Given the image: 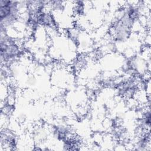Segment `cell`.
Returning <instances> with one entry per match:
<instances>
[{"label":"cell","mask_w":151,"mask_h":151,"mask_svg":"<svg viewBox=\"0 0 151 151\" xmlns=\"http://www.w3.org/2000/svg\"><path fill=\"white\" fill-rule=\"evenodd\" d=\"M24 10L26 11V1L0 0L1 31H6L14 25Z\"/></svg>","instance_id":"1"},{"label":"cell","mask_w":151,"mask_h":151,"mask_svg":"<svg viewBox=\"0 0 151 151\" xmlns=\"http://www.w3.org/2000/svg\"><path fill=\"white\" fill-rule=\"evenodd\" d=\"M21 50L14 38L6 32H1L0 54L1 61L6 63L11 61L19 56Z\"/></svg>","instance_id":"2"},{"label":"cell","mask_w":151,"mask_h":151,"mask_svg":"<svg viewBox=\"0 0 151 151\" xmlns=\"http://www.w3.org/2000/svg\"><path fill=\"white\" fill-rule=\"evenodd\" d=\"M38 25L47 27L50 28H54L57 26V22L52 14L44 10L37 15Z\"/></svg>","instance_id":"3"},{"label":"cell","mask_w":151,"mask_h":151,"mask_svg":"<svg viewBox=\"0 0 151 151\" xmlns=\"http://www.w3.org/2000/svg\"><path fill=\"white\" fill-rule=\"evenodd\" d=\"M53 135L59 140L64 142L71 136L70 128L64 124H56L52 128Z\"/></svg>","instance_id":"4"},{"label":"cell","mask_w":151,"mask_h":151,"mask_svg":"<svg viewBox=\"0 0 151 151\" xmlns=\"http://www.w3.org/2000/svg\"><path fill=\"white\" fill-rule=\"evenodd\" d=\"M141 126L143 129H149L150 126V113L149 110L143 112L141 118Z\"/></svg>","instance_id":"5"}]
</instances>
